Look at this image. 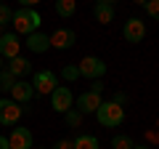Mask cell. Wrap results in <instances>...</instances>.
<instances>
[{"mask_svg": "<svg viewBox=\"0 0 159 149\" xmlns=\"http://www.w3.org/2000/svg\"><path fill=\"white\" fill-rule=\"evenodd\" d=\"M11 24H13V32L16 35H24V37H27V35H32V32L40 29L43 16H40L34 8H19V11H13Z\"/></svg>", "mask_w": 159, "mask_h": 149, "instance_id": "cell-1", "label": "cell"}, {"mask_svg": "<svg viewBox=\"0 0 159 149\" xmlns=\"http://www.w3.org/2000/svg\"><path fill=\"white\" fill-rule=\"evenodd\" d=\"M96 117L103 128H117L125 123V107H119L114 101H101V107L96 109Z\"/></svg>", "mask_w": 159, "mask_h": 149, "instance_id": "cell-2", "label": "cell"}, {"mask_svg": "<svg viewBox=\"0 0 159 149\" xmlns=\"http://www.w3.org/2000/svg\"><path fill=\"white\" fill-rule=\"evenodd\" d=\"M77 69H80V77H85V80H101L106 74V61L98 56H85L77 64Z\"/></svg>", "mask_w": 159, "mask_h": 149, "instance_id": "cell-3", "label": "cell"}, {"mask_svg": "<svg viewBox=\"0 0 159 149\" xmlns=\"http://www.w3.org/2000/svg\"><path fill=\"white\" fill-rule=\"evenodd\" d=\"M29 83H32L34 93L51 96V93L56 91V85H58V77H56V72H51V69H40V72H34V77Z\"/></svg>", "mask_w": 159, "mask_h": 149, "instance_id": "cell-4", "label": "cell"}, {"mask_svg": "<svg viewBox=\"0 0 159 149\" xmlns=\"http://www.w3.org/2000/svg\"><path fill=\"white\" fill-rule=\"evenodd\" d=\"M24 107L16 104L11 96H3L0 99V125H16L19 117H21Z\"/></svg>", "mask_w": 159, "mask_h": 149, "instance_id": "cell-5", "label": "cell"}, {"mask_svg": "<svg viewBox=\"0 0 159 149\" xmlns=\"http://www.w3.org/2000/svg\"><path fill=\"white\" fill-rule=\"evenodd\" d=\"M51 107L56 109V112H69V109L74 107V93L69 85H56V91L51 93Z\"/></svg>", "mask_w": 159, "mask_h": 149, "instance_id": "cell-6", "label": "cell"}, {"mask_svg": "<svg viewBox=\"0 0 159 149\" xmlns=\"http://www.w3.org/2000/svg\"><path fill=\"white\" fill-rule=\"evenodd\" d=\"M0 56L6 59V61L21 56V40H19L16 32H3L0 35Z\"/></svg>", "mask_w": 159, "mask_h": 149, "instance_id": "cell-7", "label": "cell"}, {"mask_svg": "<svg viewBox=\"0 0 159 149\" xmlns=\"http://www.w3.org/2000/svg\"><path fill=\"white\" fill-rule=\"evenodd\" d=\"M122 37H125L127 43H141L143 37H146V24H143V19L130 16L122 24Z\"/></svg>", "mask_w": 159, "mask_h": 149, "instance_id": "cell-8", "label": "cell"}, {"mask_svg": "<svg viewBox=\"0 0 159 149\" xmlns=\"http://www.w3.org/2000/svg\"><path fill=\"white\" fill-rule=\"evenodd\" d=\"M101 93H93V91H85L82 96L74 99V109H77L80 115H96V109L101 107Z\"/></svg>", "mask_w": 159, "mask_h": 149, "instance_id": "cell-9", "label": "cell"}, {"mask_svg": "<svg viewBox=\"0 0 159 149\" xmlns=\"http://www.w3.org/2000/svg\"><path fill=\"white\" fill-rule=\"evenodd\" d=\"M48 37H51V46H53V48H58V51H66V48H72V46H74V40H77V35H74L72 29H66V27L53 29Z\"/></svg>", "mask_w": 159, "mask_h": 149, "instance_id": "cell-10", "label": "cell"}, {"mask_svg": "<svg viewBox=\"0 0 159 149\" xmlns=\"http://www.w3.org/2000/svg\"><path fill=\"white\" fill-rule=\"evenodd\" d=\"M8 147L11 149H32V131L16 125L11 131V136H8Z\"/></svg>", "mask_w": 159, "mask_h": 149, "instance_id": "cell-11", "label": "cell"}, {"mask_svg": "<svg viewBox=\"0 0 159 149\" xmlns=\"http://www.w3.org/2000/svg\"><path fill=\"white\" fill-rule=\"evenodd\" d=\"M8 93H11V99H13L16 104H21V107H24V104L32 101L34 88H32V83H27V80H16V83H13V88H11Z\"/></svg>", "mask_w": 159, "mask_h": 149, "instance_id": "cell-12", "label": "cell"}, {"mask_svg": "<svg viewBox=\"0 0 159 149\" xmlns=\"http://www.w3.org/2000/svg\"><path fill=\"white\" fill-rule=\"evenodd\" d=\"M48 48H51V37H48V35H43V32L27 35V51H32V53H45Z\"/></svg>", "mask_w": 159, "mask_h": 149, "instance_id": "cell-13", "label": "cell"}, {"mask_svg": "<svg viewBox=\"0 0 159 149\" xmlns=\"http://www.w3.org/2000/svg\"><path fill=\"white\" fill-rule=\"evenodd\" d=\"M6 64H8L6 69L16 77V80H19V77H27V74L32 72V64H29L24 56H16V59H11V61H6Z\"/></svg>", "mask_w": 159, "mask_h": 149, "instance_id": "cell-14", "label": "cell"}, {"mask_svg": "<svg viewBox=\"0 0 159 149\" xmlns=\"http://www.w3.org/2000/svg\"><path fill=\"white\" fill-rule=\"evenodd\" d=\"M93 16L98 24H111L114 22V6L111 3H96L93 6Z\"/></svg>", "mask_w": 159, "mask_h": 149, "instance_id": "cell-15", "label": "cell"}, {"mask_svg": "<svg viewBox=\"0 0 159 149\" xmlns=\"http://www.w3.org/2000/svg\"><path fill=\"white\" fill-rule=\"evenodd\" d=\"M72 149H98V138L90 136V133H80L72 141Z\"/></svg>", "mask_w": 159, "mask_h": 149, "instance_id": "cell-16", "label": "cell"}, {"mask_svg": "<svg viewBox=\"0 0 159 149\" xmlns=\"http://www.w3.org/2000/svg\"><path fill=\"white\" fill-rule=\"evenodd\" d=\"M74 11H77V0H56V13L61 19L74 16Z\"/></svg>", "mask_w": 159, "mask_h": 149, "instance_id": "cell-17", "label": "cell"}, {"mask_svg": "<svg viewBox=\"0 0 159 149\" xmlns=\"http://www.w3.org/2000/svg\"><path fill=\"white\" fill-rule=\"evenodd\" d=\"M135 144H133L130 136H125V133H117V136L111 138V149H133Z\"/></svg>", "mask_w": 159, "mask_h": 149, "instance_id": "cell-18", "label": "cell"}, {"mask_svg": "<svg viewBox=\"0 0 159 149\" xmlns=\"http://www.w3.org/2000/svg\"><path fill=\"white\" fill-rule=\"evenodd\" d=\"M13 83H16V77H13L11 72H8V69H0V91L3 93H8L13 88Z\"/></svg>", "mask_w": 159, "mask_h": 149, "instance_id": "cell-19", "label": "cell"}, {"mask_svg": "<svg viewBox=\"0 0 159 149\" xmlns=\"http://www.w3.org/2000/svg\"><path fill=\"white\" fill-rule=\"evenodd\" d=\"M61 77H64L66 83L77 80V77H80V69H77V64H64V67H61Z\"/></svg>", "mask_w": 159, "mask_h": 149, "instance_id": "cell-20", "label": "cell"}, {"mask_svg": "<svg viewBox=\"0 0 159 149\" xmlns=\"http://www.w3.org/2000/svg\"><path fill=\"white\" fill-rule=\"evenodd\" d=\"M64 120H66V125L69 128H80V123H82V115H80L77 109H69V112H64Z\"/></svg>", "mask_w": 159, "mask_h": 149, "instance_id": "cell-21", "label": "cell"}, {"mask_svg": "<svg viewBox=\"0 0 159 149\" xmlns=\"http://www.w3.org/2000/svg\"><path fill=\"white\" fill-rule=\"evenodd\" d=\"M13 19V11L6 6V3H0V27H6V24H11Z\"/></svg>", "mask_w": 159, "mask_h": 149, "instance_id": "cell-22", "label": "cell"}, {"mask_svg": "<svg viewBox=\"0 0 159 149\" xmlns=\"http://www.w3.org/2000/svg\"><path fill=\"white\" fill-rule=\"evenodd\" d=\"M143 8H146V13L154 19V22H159V0H148Z\"/></svg>", "mask_w": 159, "mask_h": 149, "instance_id": "cell-23", "label": "cell"}, {"mask_svg": "<svg viewBox=\"0 0 159 149\" xmlns=\"http://www.w3.org/2000/svg\"><path fill=\"white\" fill-rule=\"evenodd\" d=\"M111 101H114V104H119V107H125V104H127V96H125V93H114Z\"/></svg>", "mask_w": 159, "mask_h": 149, "instance_id": "cell-24", "label": "cell"}, {"mask_svg": "<svg viewBox=\"0 0 159 149\" xmlns=\"http://www.w3.org/2000/svg\"><path fill=\"white\" fill-rule=\"evenodd\" d=\"M90 91H93V93H103V83H101V80H93V83H90Z\"/></svg>", "mask_w": 159, "mask_h": 149, "instance_id": "cell-25", "label": "cell"}, {"mask_svg": "<svg viewBox=\"0 0 159 149\" xmlns=\"http://www.w3.org/2000/svg\"><path fill=\"white\" fill-rule=\"evenodd\" d=\"M53 149H72V141H69V138H61V141H56Z\"/></svg>", "mask_w": 159, "mask_h": 149, "instance_id": "cell-26", "label": "cell"}, {"mask_svg": "<svg viewBox=\"0 0 159 149\" xmlns=\"http://www.w3.org/2000/svg\"><path fill=\"white\" fill-rule=\"evenodd\" d=\"M37 3H40V0H19V6H21V8H34Z\"/></svg>", "mask_w": 159, "mask_h": 149, "instance_id": "cell-27", "label": "cell"}, {"mask_svg": "<svg viewBox=\"0 0 159 149\" xmlns=\"http://www.w3.org/2000/svg\"><path fill=\"white\" fill-rule=\"evenodd\" d=\"M0 149H11V147H8V138H6V136H0Z\"/></svg>", "mask_w": 159, "mask_h": 149, "instance_id": "cell-28", "label": "cell"}, {"mask_svg": "<svg viewBox=\"0 0 159 149\" xmlns=\"http://www.w3.org/2000/svg\"><path fill=\"white\" fill-rule=\"evenodd\" d=\"M133 149H151V147H146V144H135Z\"/></svg>", "mask_w": 159, "mask_h": 149, "instance_id": "cell-29", "label": "cell"}, {"mask_svg": "<svg viewBox=\"0 0 159 149\" xmlns=\"http://www.w3.org/2000/svg\"><path fill=\"white\" fill-rule=\"evenodd\" d=\"M133 3H138V6H146V3H148V0H133Z\"/></svg>", "mask_w": 159, "mask_h": 149, "instance_id": "cell-30", "label": "cell"}, {"mask_svg": "<svg viewBox=\"0 0 159 149\" xmlns=\"http://www.w3.org/2000/svg\"><path fill=\"white\" fill-rule=\"evenodd\" d=\"M96 3H111V6H114V0H96Z\"/></svg>", "mask_w": 159, "mask_h": 149, "instance_id": "cell-31", "label": "cell"}, {"mask_svg": "<svg viewBox=\"0 0 159 149\" xmlns=\"http://www.w3.org/2000/svg\"><path fill=\"white\" fill-rule=\"evenodd\" d=\"M3 64H6V59H3V56H0V69H3Z\"/></svg>", "mask_w": 159, "mask_h": 149, "instance_id": "cell-32", "label": "cell"}, {"mask_svg": "<svg viewBox=\"0 0 159 149\" xmlns=\"http://www.w3.org/2000/svg\"><path fill=\"white\" fill-rule=\"evenodd\" d=\"M3 29H6V27H0V35H3Z\"/></svg>", "mask_w": 159, "mask_h": 149, "instance_id": "cell-33", "label": "cell"}, {"mask_svg": "<svg viewBox=\"0 0 159 149\" xmlns=\"http://www.w3.org/2000/svg\"><path fill=\"white\" fill-rule=\"evenodd\" d=\"M0 3H3V0H0Z\"/></svg>", "mask_w": 159, "mask_h": 149, "instance_id": "cell-34", "label": "cell"}, {"mask_svg": "<svg viewBox=\"0 0 159 149\" xmlns=\"http://www.w3.org/2000/svg\"><path fill=\"white\" fill-rule=\"evenodd\" d=\"M45 149H48V147H45Z\"/></svg>", "mask_w": 159, "mask_h": 149, "instance_id": "cell-35", "label": "cell"}]
</instances>
